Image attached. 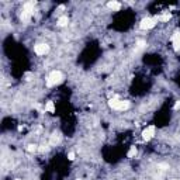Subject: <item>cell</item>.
<instances>
[{
	"label": "cell",
	"mask_w": 180,
	"mask_h": 180,
	"mask_svg": "<svg viewBox=\"0 0 180 180\" xmlns=\"http://www.w3.org/2000/svg\"><path fill=\"white\" fill-rule=\"evenodd\" d=\"M107 7H109L110 10H113V11H117V10H120L121 9V3H118L116 0H113V1H109L107 3Z\"/></svg>",
	"instance_id": "obj_6"
},
{
	"label": "cell",
	"mask_w": 180,
	"mask_h": 180,
	"mask_svg": "<svg viewBox=\"0 0 180 180\" xmlns=\"http://www.w3.org/2000/svg\"><path fill=\"white\" fill-rule=\"evenodd\" d=\"M109 106L116 111H127L131 107V103L128 100H121L118 97H113V99H110Z\"/></svg>",
	"instance_id": "obj_1"
},
{
	"label": "cell",
	"mask_w": 180,
	"mask_h": 180,
	"mask_svg": "<svg viewBox=\"0 0 180 180\" xmlns=\"http://www.w3.org/2000/svg\"><path fill=\"white\" fill-rule=\"evenodd\" d=\"M136 152H138V149H136V146H131L128 151V154H127V156L128 158H134L135 155H136Z\"/></svg>",
	"instance_id": "obj_9"
},
{
	"label": "cell",
	"mask_w": 180,
	"mask_h": 180,
	"mask_svg": "<svg viewBox=\"0 0 180 180\" xmlns=\"http://www.w3.org/2000/svg\"><path fill=\"white\" fill-rule=\"evenodd\" d=\"M155 132H156L155 125H149V127H146V128L142 131V138H144V141H151V139L155 136Z\"/></svg>",
	"instance_id": "obj_5"
},
{
	"label": "cell",
	"mask_w": 180,
	"mask_h": 180,
	"mask_svg": "<svg viewBox=\"0 0 180 180\" xmlns=\"http://www.w3.org/2000/svg\"><path fill=\"white\" fill-rule=\"evenodd\" d=\"M45 111L46 113H55V103L54 101H46V104H45Z\"/></svg>",
	"instance_id": "obj_7"
},
{
	"label": "cell",
	"mask_w": 180,
	"mask_h": 180,
	"mask_svg": "<svg viewBox=\"0 0 180 180\" xmlns=\"http://www.w3.org/2000/svg\"><path fill=\"white\" fill-rule=\"evenodd\" d=\"M174 110H177V109H180V100L179 101H176V104H174V107H173Z\"/></svg>",
	"instance_id": "obj_13"
},
{
	"label": "cell",
	"mask_w": 180,
	"mask_h": 180,
	"mask_svg": "<svg viewBox=\"0 0 180 180\" xmlns=\"http://www.w3.org/2000/svg\"><path fill=\"white\" fill-rule=\"evenodd\" d=\"M16 180H20V179H16Z\"/></svg>",
	"instance_id": "obj_14"
},
{
	"label": "cell",
	"mask_w": 180,
	"mask_h": 180,
	"mask_svg": "<svg viewBox=\"0 0 180 180\" xmlns=\"http://www.w3.org/2000/svg\"><path fill=\"white\" fill-rule=\"evenodd\" d=\"M62 80H64L62 72L61 71H52L51 73L48 75V77H46V86H48V87L56 86V84H59Z\"/></svg>",
	"instance_id": "obj_2"
},
{
	"label": "cell",
	"mask_w": 180,
	"mask_h": 180,
	"mask_svg": "<svg viewBox=\"0 0 180 180\" xmlns=\"http://www.w3.org/2000/svg\"><path fill=\"white\" fill-rule=\"evenodd\" d=\"M68 23H69V19H68V16H62V17H59L58 19V24L59 27H65V26H68Z\"/></svg>",
	"instance_id": "obj_8"
},
{
	"label": "cell",
	"mask_w": 180,
	"mask_h": 180,
	"mask_svg": "<svg viewBox=\"0 0 180 180\" xmlns=\"http://www.w3.org/2000/svg\"><path fill=\"white\" fill-rule=\"evenodd\" d=\"M158 20H159V21H169V20H170V14H169V13L162 14V16H159V17H158Z\"/></svg>",
	"instance_id": "obj_10"
},
{
	"label": "cell",
	"mask_w": 180,
	"mask_h": 180,
	"mask_svg": "<svg viewBox=\"0 0 180 180\" xmlns=\"http://www.w3.org/2000/svg\"><path fill=\"white\" fill-rule=\"evenodd\" d=\"M27 151H28V152H35V151H37V145H35V144H30V145L27 146Z\"/></svg>",
	"instance_id": "obj_11"
},
{
	"label": "cell",
	"mask_w": 180,
	"mask_h": 180,
	"mask_svg": "<svg viewBox=\"0 0 180 180\" xmlns=\"http://www.w3.org/2000/svg\"><path fill=\"white\" fill-rule=\"evenodd\" d=\"M34 52L38 56H44V55H46L49 52V45L44 44V42H39V44H37L34 46Z\"/></svg>",
	"instance_id": "obj_4"
},
{
	"label": "cell",
	"mask_w": 180,
	"mask_h": 180,
	"mask_svg": "<svg viewBox=\"0 0 180 180\" xmlns=\"http://www.w3.org/2000/svg\"><path fill=\"white\" fill-rule=\"evenodd\" d=\"M68 159H69V161H75V154H73V152H69V154H68Z\"/></svg>",
	"instance_id": "obj_12"
},
{
	"label": "cell",
	"mask_w": 180,
	"mask_h": 180,
	"mask_svg": "<svg viewBox=\"0 0 180 180\" xmlns=\"http://www.w3.org/2000/svg\"><path fill=\"white\" fill-rule=\"evenodd\" d=\"M156 21L158 20L152 19V17H144L141 20V23H139V28L141 30H151V28H154L156 26Z\"/></svg>",
	"instance_id": "obj_3"
}]
</instances>
